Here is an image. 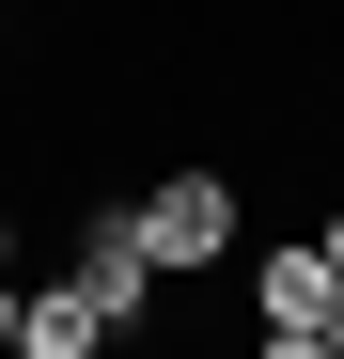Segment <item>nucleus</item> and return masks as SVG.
Instances as JSON below:
<instances>
[{"instance_id": "2", "label": "nucleus", "mask_w": 344, "mask_h": 359, "mask_svg": "<svg viewBox=\"0 0 344 359\" xmlns=\"http://www.w3.org/2000/svg\"><path fill=\"white\" fill-rule=\"evenodd\" d=\"M63 281H79L94 313H110V344H126V328L157 313V281H172V266H157V234H141V203H94V219H79V266H63Z\"/></svg>"}, {"instance_id": "1", "label": "nucleus", "mask_w": 344, "mask_h": 359, "mask_svg": "<svg viewBox=\"0 0 344 359\" xmlns=\"http://www.w3.org/2000/svg\"><path fill=\"white\" fill-rule=\"evenodd\" d=\"M141 234H157V266H172V281H204V266H235L251 203H235V172H219V156H172L157 188H141Z\"/></svg>"}, {"instance_id": "4", "label": "nucleus", "mask_w": 344, "mask_h": 359, "mask_svg": "<svg viewBox=\"0 0 344 359\" xmlns=\"http://www.w3.org/2000/svg\"><path fill=\"white\" fill-rule=\"evenodd\" d=\"M16 359H110V313L79 281H32V328H16Z\"/></svg>"}, {"instance_id": "6", "label": "nucleus", "mask_w": 344, "mask_h": 359, "mask_svg": "<svg viewBox=\"0 0 344 359\" xmlns=\"http://www.w3.org/2000/svg\"><path fill=\"white\" fill-rule=\"evenodd\" d=\"M16 328H32V281H16V266H0V359H16Z\"/></svg>"}, {"instance_id": "9", "label": "nucleus", "mask_w": 344, "mask_h": 359, "mask_svg": "<svg viewBox=\"0 0 344 359\" xmlns=\"http://www.w3.org/2000/svg\"><path fill=\"white\" fill-rule=\"evenodd\" d=\"M329 359H344V297H329Z\"/></svg>"}, {"instance_id": "8", "label": "nucleus", "mask_w": 344, "mask_h": 359, "mask_svg": "<svg viewBox=\"0 0 344 359\" xmlns=\"http://www.w3.org/2000/svg\"><path fill=\"white\" fill-rule=\"evenodd\" d=\"M0 266H16V203H0Z\"/></svg>"}, {"instance_id": "5", "label": "nucleus", "mask_w": 344, "mask_h": 359, "mask_svg": "<svg viewBox=\"0 0 344 359\" xmlns=\"http://www.w3.org/2000/svg\"><path fill=\"white\" fill-rule=\"evenodd\" d=\"M251 359H329V328H251Z\"/></svg>"}, {"instance_id": "3", "label": "nucleus", "mask_w": 344, "mask_h": 359, "mask_svg": "<svg viewBox=\"0 0 344 359\" xmlns=\"http://www.w3.org/2000/svg\"><path fill=\"white\" fill-rule=\"evenodd\" d=\"M329 250H313V234H282V250H251V328H329Z\"/></svg>"}, {"instance_id": "7", "label": "nucleus", "mask_w": 344, "mask_h": 359, "mask_svg": "<svg viewBox=\"0 0 344 359\" xmlns=\"http://www.w3.org/2000/svg\"><path fill=\"white\" fill-rule=\"evenodd\" d=\"M313 250H329V281H344V203H329V219H313Z\"/></svg>"}]
</instances>
